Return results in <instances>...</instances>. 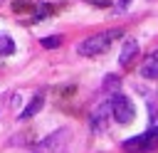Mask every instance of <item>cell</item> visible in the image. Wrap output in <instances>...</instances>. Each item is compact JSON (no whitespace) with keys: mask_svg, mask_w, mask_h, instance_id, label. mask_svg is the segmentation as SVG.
Segmentation results:
<instances>
[{"mask_svg":"<svg viewBox=\"0 0 158 153\" xmlns=\"http://www.w3.org/2000/svg\"><path fill=\"white\" fill-rule=\"evenodd\" d=\"M128 2H131V0H121V2H118V7H126Z\"/></svg>","mask_w":158,"mask_h":153,"instance_id":"8fae6325","label":"cell"},{"mask_svg":"<svg viewBox=\"0 0 158 153\" xmlns=\"http://www.w3.org/2000/svg\"><path fill=\"white\" fill-rule=\"evenodd\" d=\"M116 37H121V32H118V30H109V32L91 35V37H86L84 42H79V44H77V52H79L81 57H94V54H101V52H106V49L111 47V42H114Z\"/></svg>","mask_w":158,"mask_h":153,"instance_id":"6da1fadb","label":"cell"},{"mask_svg":"<svg viewBox=\"0 0 158 153\" xmlns=\"http://www.w3.org/2000/svg\"><path fill=\"white\" fill-rule=\"evenodd\" d=\"M109 106H111V116H114L118 123H131L133 116H136V109H133V104H131V99H128L126 94H118V91H116V94L111 96Z\"/></svg>","mask_w":158,"mask_h":153,"instance_id":"7a4b0ae2","label":"cell"},{"mask_svg":"<svg viewBox=\"0 0 158 153\" xmlns=\"http://www.w3.org/2000/svg\"><path fill=\"white\" fill-rule=\"evenodd\" d=\"M123 148L126 151H133V153H143V151H153L158 148V128H151L141 136H133L128 141H123Z\"/></svg>","mask_w":158,"mask_h":153,"instance_id":"3957f363","label":"cell"},{"mask_svg":"<svg viewBox=\"0 0 158 153\" xmlns=\"http://www.w3.org/2000/svg\"><path fill=\"white\" fill-rule=\"evenodd\" d=\"M67 141V131L62 128V131H57V133H52L49 138H44L42 143H40V151H49V153H54V151H59L62 148V143Z\"/></svg>","mask_w":158,"mask_h":153,"instance_id":"5b68a950","label":"cell"},{"mask_svg":"<svg viewBox=\"0 0 158 153\" xmlns=\"http://www.w3.org/2000/svg\"><path fill=\"white\" fill-rule=\"evenodd\" d=\"M10 52H15V42L7 35H0V57L2 54H10Z\"/></svg>","mask_w":158,"mask_h":153,"instance_id":"9c48e42d","label":"cell"},{"mask_svg":"<svg viewBox=\"0 0 158 153\" xmlns=\"http://www.w3.org/2000/svg\"><path fill=\"white\" fill-rule=\"evenodd\" d=\"M42 106H44V96H42V94H37V96H35V99H32V101L25 106V111L20 114V118H30V116H35V114H37Z\"/></svg>","mask_w":158,"mask_h":153,"instance_id":"ba28073f","label":"cell"},{"mask_svg":"<svg viewBox=\"0 0 158 153\" xmlns=\"http://www.w3.org/2000/svg\"><path fill=\"white\" fill-rule=\"evenodd\" d=\"M141 76H146V79H158V49L143 59V64H141Z\"/></svg>","mask_w":158,"mask_h":153,"instance_id":"8992f818","label":"cell"},{"mask_svg":"<svg viewBox=\"0 0 158 153\" xmlns=\"http://www.w3.org/2000/svg\"><path fill=\"white\" fill-rule=\"evenodd\" d=\"M109 114H111V106H109V104H101L99 109H94V114H91V118H89V123H91V131L101 133V131L106 128Z\"/></svg>","mask_w":158,"mask_h":153,"instance_id":"277c9868","label":"cell"},{"mask_svg":"<svg viewBox=\"0 0 158 153\" xmlns=\"http://www.w3.org/2000/svg\"><path fill=\"white\" fill-rule=\"evenodd\" d=\"M138 54V42L133 39V37H128L126 42H123V49H121V54H118V64L121 67H126V64H131V59Z\"/></svg>","mask_w":158,"mask_h":153,"instance_id":"52a82bcc","label":"cell"},{"mask_svg":"<svg viewBox=\"0 0 158 153\" xmlns=\"http://www.w3.org/2000/svg\"><path fill=\"white\" fill-rule=\"evenodd\" d=\"M62 44V39L57 37V35H52V37H42V47H47V49H54V47H59Z\"/></svg>","mask_w":158,"mask_h":153,"instance_id":"30bf717a","label":"cell"}]
</instances>
